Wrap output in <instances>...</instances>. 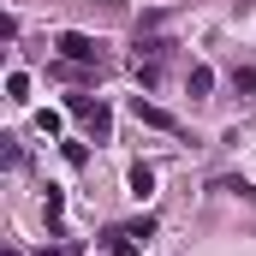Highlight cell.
Returning <instances> with one entry per match:
<instances>
[{"label":"cell","mask_w":256,"mask_h":256,"mask_svg":"<svg viewBox=\"0 0 256 256\" xmlns=\"http://www.w3.org/2000/svg\"><path fill=\"white\" fill-rule=\"evenodd\" d=\"M54 48H60V60L96 66V72H102V42H96V36H84V30H60V36H54Z\"/></svg>","instance_id":"cell-1"},{"label":"cell","mask_w":256,"mask_h":256,"mask_svg":"<svg viewBox=\"0 0 256 256\" xmlns=\"http://www.w3.org/2000/svg\"><path fill=\"white\" fill-rule=\"evenodd\" d=\"M173 54V42L167 36H155V30H137V48H131V72H143V66H161Z\"/></svg>","instance_id":"cell-2"},{"label":"cell","mask_w":256,"mask_h":256,"mask_svg":"<svg viewBox=\"0 0 256 256\" xmlns=\"http://www.w3.org/2000/svg\"><path fill=\"white\" fill-rule=\"evenodd\" d=\"M131 120H137V126H155V131H179V120H173L167 108H155V102H143V96H131Z\"/></svg>","instance_id":"cell-3"},{"label":"cell","mask_w":256,"mask_h":256,"mask_svg":"<svg viewBox=\"0 0 256 256\" xmlns=\"http://www.w3.org/2000/svg\"><path fill=\"white\" fill-rule=\"evenodd\" d=\"M66 108H72V114H78L84 126L96 131V137H108V108H102V102H90V96H72Z\"/></svg>","instance_id":"cell-4"},{"label":"cell","mask_w":256,"mask_h":256,"mask_svg":"<svg viewBox=\"0 0 256 256\" xmlns=\"http://www.w3.org/2000/svg\"><path fill=\"white\" fill-rule=\"evenodd\" d=\"M102 250H108V256H137L143 238H137L131 226H108V232H102Z\"/></svg>","instance_id":"cell-5"},{"label":"cell","mask_w":256,"mask_h":256,"mask_svg":"<svg viewBox=\"0 0 256 256\" xmlns=\"http://www.w3.org/2000/svg\"><path fill=\"white\" fill-rule=\"evenodd\" d=\"M149 191H155V167H143V161H137V167H131V196L143 202Z\"/></svg>","instance_id":"cell-6"},{"label":"cell","mask_w":256,"mask_h":256,"mask_svg":"<svg viewBox=\"0 0 256 256\" xmlns=\"http://www.w3.org/2000/svg\"><path fill=\"white\" fill-rule=\"evenodd\" d=\"M185 90H191V96H208V90H214V72H208V66H191V72H185Z\"/></svg>","instance_id":"cell-7"},{"label":"cell","mask_w":256,"mask_h":256,"mask_svg":"<svg viewBox=\"0 0 256 256\" xmlns=\"http://www.w3.org/2000/svg\"><path fill=\"white\" fill-rule=\"evenodd\" d=\"M6 96L12 102H30V72H6Z\"/></svg>","instance_id":"cell-8"},{"label":"cell","mask_w":256,"mask_h":256,"mask_svg":"<svg viewBox=\"0 0 256 256\" xmlns=\"http://www.w3.org/2000/svg\"><path fill=\"white\" fill-rule=\"evenodd\" d=\"M232 84H238V90L250 96V90H256V66H238V72H232Z\"/></svg>","instance_id":"cell-9"},{"label":"cell","mask_w":256,"mask_h":256,"mask_svg":"<svg viewBox=\"0 0 256 256\" xmlns=\"http://www.w3.org/2000/svg\"><path fill=\"white\" fill-rule=\"evenodd\" d=\"M42 256H78V244H54V250H42Z\"/></svg>","instance_id":"cell-10"},{"label":"cell","mask_w":256,"mask_h":256,"mask_svg":"<svg viewBox=\"0 0 256 256\" xmlns=\"http://www.w3.org/2000/svg\"><path fill=\"white\" fill-rule=\"evenodd\" d=\"M250 6H256V0H238V12H250Z\"/></svg>","instance_id":"cell-11"},{"label":"cell","mask_w":256,"mask_h":256,"mask_svg":"<svg viewBox=\"0 0 256 256\" xmlns=\"http://www.w3.org/2000/svg\"><path fill=\"white\" fill-rule=\"evenodd\" d=\"M6 256H24V250H6Z\"/></svg>","instance_id":"cell-12"}]
</instances>
